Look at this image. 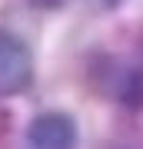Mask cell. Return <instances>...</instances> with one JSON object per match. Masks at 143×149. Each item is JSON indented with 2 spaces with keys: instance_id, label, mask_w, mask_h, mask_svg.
Listing matches in <instances>:
<instances>
[{
  "instance_id": "3957f363",
  "label": "cell",
  "mask_w": 143,
  "mask_h": 149,
  "mask_svg": "<svg viewBox=\"0 0 143 149\" xmlns=\"http://www.w3.org/2000/svg\"><path fill=\"white\" fill-rule=\"evenodd\" d=\"M23 143H27V149H77L80 126L63 109H43L27 123Z\"/></svg>"
},
{
  "instance_id": "7a4b0ae2",
  "label": "cell",
  "mask_w": 143,
  "mask_h": 149,
  "mask_svg": "<svg viewBox=\"0 0 143 149\" xmlns=\"http://www.w3.org/2000/svg\"><path fill=\"white\" fill-rule=\"evenodd\" d=\"M33 50L17 37L13 30L0 27V100L4 96H20L33 83Z\"/></svg>"
},
{
  "instance_id": "277c9868",
  "label": "cell",
  "mask_w": 143,
  "mask_h": 149,
  "mask_svg": "<svg viewBox=\"0 0 143 149\" xmlns=\"http://www.w3.org/2000/svg\"><path fill=\"white\" fill-rule=\"evenodd\" d=\"M30 7H37V10H60L63 7V0H27Z\"/></svg>"
},
{
  "instance_id": "6da1fadb",
  "label": "cell",
  "mask_w": 143,
  "mask_h": 149,
  "mask_svg": "<svg viewBox=\"0 0 143 149\" xmlns=\"http://www.w3.org/2000/svg\"><path fill=\"white\" fill-rule=\"evenodd\" d=\"M90 83L123 109H143V63H123L117 56H93Z\"/></svg>"
}]
</instances>
